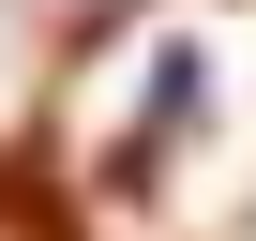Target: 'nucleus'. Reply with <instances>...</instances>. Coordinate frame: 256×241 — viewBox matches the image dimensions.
<instances>
[]
</instances>
